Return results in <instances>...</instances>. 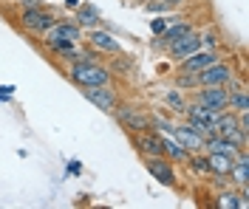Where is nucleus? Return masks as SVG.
Returning <instances> with one entry per match:
<instances>
[{
    "label": "nucleus",
    "instance_id": "obj_20",
    "mask_svg": "<svg viewBox=\"0 0 249 209\" xmlns=\"http://www.w3.org/2000/svg\"><path fill=\"white\" fill-rule=\"evenodd\" d=\"M207 156V167H210V176H218V178H227L230 167H232L235 159H227V156H218V153H204Z\"/></svg>",
    "mask_w": 249,
    "mask_h": 209
},
{
    "label": "nucleus",
    "instance_id": "obj_18",
    "mask_svg": "<svg viewBox=\"0 0 249 209\" xmlns=\"http://www.w3.org/2000/svg\"><path fill=\"white\" fill-rule=\"evenodd\" d=\"M82 48L85 46H79V43H60V46H54V48H48L60 63H77L79 57H82Z\"/></svg>",
    "mask_w": 249,
    "mask_h": 209
},
{
    "label": "nucleus",
    "instance_id": "obj_6",
    "mask_svg": "<svg viewBox=\"0 0 249 209\" xmlns=\"http://www.w3.org/2000/svg\"><path fill=\"white\" fill-rule=\"evenodd\" d=\"M144 167L147 173L161 184V187H178V173H176V164H173L167 156H156V159H144Z\"/></svg>",
    "mask_w": 249,
    "mask_h": 209
},
{
    "label": "nucleus",
    "instance_id": "obj_22",
    "mask_svg": "<svg viewBox=\"0 0 249 209\" xmlns=\"http://www.w3.org/2000/svg\"><path fill=\"white\" fill-rule=\"evenodd\" d=\"M173 88H178V91H196L198 88V74H190V71H178L176 77H173Z\"/></svg>",
    "mask_w": 249,
    "mask_h": 209
},
{
    "label": "nucleus",
    "instance_id": "obj_13",
    "mask_svg": "<svg viewBox=\"0 0 249 209\" xmlns=\"http://www.w3.org/2000/svg\"><path fill=\"white\" fill-rule=\"evenodd\" d=\"M198 48H201V43H198V32L193 29V32H190V34H184L181 40H176V43H170V46H167L164 51H167V57H170L173 63H181L184 57H190V54H196Z\"/></svg>",
    "mask_w": 249,
    "mask_h": 209
},
{
    "label": "nucleus",
    "instance_id": "obj_14",
    "mask_svg": "<svg viewBox=\"0 0 249 209\" xmlns=\"http://www.w3.org/2000/svg\"><path fill=\"white\" fill-rule=\"evenodd\" d=\"M193 94H196V96H193L196 102H201L204 108L213 111V113L227 108V88H196Z\"/></svg>",
    "mask_w": 249,
    "mask_h": 209
},
{
    "label": "nucleus",
    "instance_id": "obj_29",
    "mask_svg": "<svg viewBox=\"0 0 249 209\" xmlns=\"http://www.w3.org/2000/svg\"><path fill=\"white\" fill-rule=\"evenodd\" d=\"M139 3H144V0H139Z\"/></svg>",
    "mask_w": 249,
    "mask_h": 209
},
{
    "label": "nucleus",
    "instance_id": "obj_27",
    "mask_svg": "<svg viewBox=\"0 0 249 209\" xmlns=\"http://www.w3.org/2000/svg\"><path fill=\"white\" fill-rule=\"evenodd\" d=\"M187 0H164V6H167V12H173V9H178V6H184Z\"/></svg>",
    "mask_w": 249,
    "mask_h": 209
},
{
    "label": "nucleus",
    "instance_id": "obj_9",
    "mask_svg": "<svg viewBox=\"0 0 249 209\" xmlns=\"http://www.w3.org/2000/svg\"><path fill=\"white\" fill-rule=\"evenodd\" d=\"M82 40H85L93 51H99V54H113V57L122 54V43H119L110 32L99 29V26H96V29H88V37H82Z\"/></svg>",
    "mask_w": 249,
    "mask_h": 209
},
{
    "label": "nucleus",
    "instance_id": "obj_15",
    "mask_svg": "<svg viewBox=\"0 0 249 209\" xmlns=\"http://www.w3.org/2000/svg\"><path fill=\"white\" fill-rule=\"evenodd\" d=\"M241 147L235 145L232 139H224V136H210L204 139V153H218V156H227V159H235Z\"/></svg>",
    "mask_w": 249,
    "mask_h": 209
},
{
    "label": "nucleus",
    "instance_id": "obj_12",
    "mask_svg": "<svg viewBox=\"0 0 249 209\" xmlns=\"http://www.w3.org/2000/svg\"><path fill=\"white\" fill-rule=\"evenodd\" d=\"M221 60V54H218V48H198L196 54H190V57H184L178 65V71H190V74H198V71H204L207 65H213Z\"/></svg>",
    "mask_w": 249,
    "mask_h": 209
},
{
    "label": "nucleus",
    "instance_id": "obj_17",
    "mask_svg": "<svg viewBox=\"0 0 249 209\" xmlns=\"http://www.w3.org/2000/svg\"><path fill=\"white\" fill-rule=\"evenodd\" d=\"M161 102H164V108H167L173 116H178V119H181V116H184V111H187V102H190V99L184 96V91H178V88H170V91L161 96Z\"/></svg>",
    "mask_w": 249,
    "mask_h": 209
},
{
    "label": "nucleus",
    "instance_id": "obj_28",
    "mask_svg": "<svg viewBox=\"0 0 249 209\" xmlns=\"http://www.w3.org/2000/svg\"><path fill=\"white\" fill-rule=\"evenodd\" d=\"M65 6H68V9H77V6H79V0H65Z\"/></svg>",
    "mask_w": 249,
    "mask_h": 209
},
{
    "label": "nucleus",
    "instance_id": "obj_26",
    "mask_svg": "<svg viewBox=\"0 0 249 209\" xmlns=\"http://www.w3.org/2000/svg\"><path fill=\"white\" fill-rule=\"evenodd\" d=\"M82 173V164L79 161H68V176H79Z\"/></svg>",
    "mask_w": 249,
    "mask_h": 209
},
{
    "label": "nucleus",
    "instance_id": "obj_21",
    "mask_svg": "<svg viewBox=\"0 0 249 209\" xmlns=\"http://www.w3.org/2000/svg\"><path fill=\"white\" fill-rule=\"evenodd\" d=\"M161 145H164V156H167L173 164H184L187 156H190V153H187L184 147L173 139V136H161Z\"/></svg>",
    "mask_w": 249,
    "mask_h": 209
},
{
    "label": "nucleus",
    "instance_id": "obj_8",
    "mask_svg": "<svg viewBox=\"0 0 249 209\" xmlns=\"http://www.w3.org/2000/svg\"><path fill=\"white\" fill-rule=\"evenodd\" d=\"M167 136H173V139H176V142L187 150V153H201V150H204V139L193 128H190V122H184V119L173 122V128H170V133H167Z\"/></svg>",
    "mask_w": 249,
    "mask_h": 209
},
{
    "label": "nucleus",
    "instance_id": "obj_5",
    "mask_svg": "<svg viewBox=\"0 0 249 209\" xmlns=\"http://www.w3.org/2000/svg\"><path fill=\"white\" fill-rule=\"evenodd\" d=\"M235 77V68L224 60L207 65L204 71H198V88H224L227 82Z\"/></svg>",
    "mask_w": 249,
    "mask_h": 209
},
{
    "label": "nucleus",
    "instance_id": "obj_23",
    "mask_svg": "<svg viewBox=\"0 0 249 209\" xmlns=\"http://www.w3.org/2000/svg\"><path fill=\"white\" fill-rule=\"evenodd\" d=\"M215 207L218 209H238V193H235L232 187H224V190L218 193Z\"/></svg>",
    "mask_w": 249,
    "mask_h": 209
},
{
    "label": "nucleus",
    "instance_id": "obj_19",
    "mask_svg": "<svg viewBox=\"0 0 249 209\" xmlns=\"http://www.w3.org/2000/svg\"><path fill=\"white\" fill-rule=\"evenodd\" d=\"M227 108L235 111V113L249 111V91H247V85H241V88H235V91H227Z\"/></svg>",
    "mask_w": 249,
    "mask_h": 209
},
{
    "label": "nucleus",
    "instance_id": "obj_10",
    "mask_svg": "<svg viewBox=\"0 0 249 209\" xmlns=\"http://www.w3.org/2000/svg\"><path fill=\"white\" fill-rule=\"evenodd\" d=\"M82 91V96L91 102L93 108H99L102 113H113V108L119 105V94L113 91V88H79Z\"/></svg>",
    "mask_w": 249,
    "mask_h": 209
},
{
    "label": "nucleus",
    "instance_id": "obj_25",
    "mask_svg": "<svg viewBox=\"0 0 249 209\" xmlns=\"http://www.w3.org/2000/svg\"><path fill=\"white\" fill-rule=\"evenodd\" d=\"M167 23H170L167 17H153V20H150V32H153V37H159V34L164 32V29H167Z\"/></svg>",
    "mask_w": 249,
    "mask_h": 209
},
{
    "label": "nucleus",
    "instance_id": "obj_7",
    "mask_svg": "<svg viewBox=\"0 0 249 209\" xmlns=\"http://www.w3.org/2000/svg\"><path fill=\"white\" fill-rule=\"evenodd\" d=\"M130 142H133V150L139 153L142 159H156V156H164L161 133H153V130H139V133H130Z\"/></svg>",
    "mask_w": 249,
    "mask_h": 209
},
{
    "label": "nucleus",
    "instance_id": "obj_11",
    "mask_svg": "<svg viewBox=\"0 0 249 209\" xmlns=\"http://www.w3.org/2000/svg\"><path fill=\"white\" fill-rule=\"evenodd\" d=\"M193 32V23L190 20H184V17H173L170 23H167V29L156 37V43H153V48H167L170 43H176V40H181L184 34Z\"/></svg>",
    "mask_w": 249,
    "mask_h": 209
},
{
    "label": "nucleus",
    "instance_id": "obj_2",
    "mask_svg": "<svg viewBox=\"0 0 249 209\" xmlns=\"http://www.w3.org/2000/svg\"><path fill=\"white\" fill-rule=\"evenodd\" d=\"M20 26L31 34H46L60 17L54 15V9H46V6H40L37 0H23V6H20Z\"/></svg>",
    "mask_w": 249,
    "mask_h": 209
},
{
    "label": "nucleus",
    "instance_id": "obj_16",
    "mask_svg": "<svg viewBox=\"0 0 249 209\" xmlns=\"http://www.w3.org/2000/svg\"><path fill=\"white\" fill-rule=\"evenodd\" d=\"M71 20L77 23L82 32H85V29H96V26H99V9H96L93 3H79L77 9H74V17H71Z\"/></svg>",
    "mask_w": 249,
    "mask_h": 209
},
{
    "label": "nucleus",
    "instance_id": "obj_4",
    "mask_svg": "<svg viewBox=\"0 0 249 209\" xmlns=\"http://www.w3.org/2000/svg\"><path fill=\"white\" fill-rule=\"evenodd\" d=\"M40 40L46 48H54L60 43H82V29L74 20H57L46 34H40Z\"/></svg>",
    "mask_w": 249,
    "mask_h": 209
},
{
    "label": "nucleus",
    "instance_id": "obj_1",
    "mask_svg": "<svg viewBox=\"0 0 249 209\" xmlns=\"http://www.w3.org/2000/svg\"><path fill=\"white\" fill-rule=\"evenodd\" d=\"M68 77L71 82H77V88H108L113 85V71L105 68L102 63H71L68 68Z\"/></svg>",
    "mask_w": 249,
    "mask_h": 209
},
{
    "label": "nucleus",
    "instance_id": "obj_3",
    "mask_svg": "<svg viewBox=\"0 0 249 209\" xmlns=\"http://www.w3.org/2000/svg\"><path fill=\"white\" fill-rule=\"evenodd\" d=\"M110 116L116 119V125H119L127 136H130V133H139V130H150V113H144L136 102H122V99H119V105L113 108Z\"/></svg>",
    "mask_w": 249,
    "mask_h": 209
},
{
    "label": "nucleus",
    "instance_id": "obj_24",
    "mask_svg": "<svg viewBox=\"0 0 249 209\" xmlns=\"http://www.w3.org/2000/svg\"><path fill=\"white\" fill-rule=\"evenodd\" d=\"M198 43H201V48H218L215 32H201V34H198Z\"/></svg>",
    "mask_w": 249,
    "mask_h": 209
}]
</instances>
